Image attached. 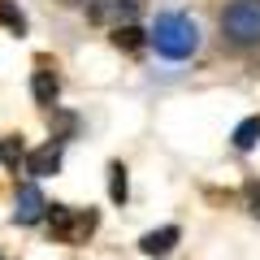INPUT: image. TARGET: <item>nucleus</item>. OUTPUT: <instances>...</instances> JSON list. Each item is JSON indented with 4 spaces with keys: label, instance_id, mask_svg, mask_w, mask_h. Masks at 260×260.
Segmentation results:
<instances>
[{
    "label": "nucleus",
    "instance_id": "nucleus-9",
    "mask_svg": "<svg viewBox=\"0 0 260 260\" xmlns=\"http://www.w3.org/2000/svg\"><path fill=\"white\" fill-rule=\"evenodd\" d=\"M256 143H260V117L239 121V126H234V148H239V152H251Z\"/></svg>",
    "mask_w": 260,
    "mask_h": 260
},
{
    "label": "nucleus",
    "instance_id": "nucleus-10",
    "mask_svg": "<svg viewBox=\"0 0 260 260\" xmlns=\"http://www.w3.org/2000/svg\"><path fill=\"white\" fill-rule=\"evenodd\" d=\"M113 44L126 48V52H135V48L143 44V30L135 26V22H126V26H113Z\"/></svg>",
    "mask_w": 260,
    "mask_h": 260
},
{
    "label": "nucleus",
    "instance_id": "nucleus-5",
    "mask_svg": "<svg viewBox=\"0 0 260 260\" xmlns=\"http://www.w3.org/2000/svg\"><path fill=\"white\" fill-rule=\"evenodd\" d=\"M61 156H65V148H61V139H48L44 148H35V152H26V174L30 178H48V174H56L61 169Z\"/></svg>",
    "mask_w": 260,
    "mask_h": 260
},
{
    "label": "nucleus",
    "instance_id": "nucleus-2",
    "mask_svg": "<svg viewBox=\"0 0 260 260\" xmlns=\"http://www.w3.org/2000/svg\"><path fill=\"white\" fill-rule=\"evenodd\" d=\"M221 30L234 48H260V0H230L221 13Z\"/></svg>",
    "mask_w": 260,
    "mask_h": 260
},
{
    "label": "nucleus",
    "instance_id": "nucleus-13",
    "mask_svg": "<svg viewBox=\"0 0 260 260\" xmlns=\"http://www.w3.org/2000/svg\"><path fill=\"white\" fill-rule=\"evenodd\" d=\"M109 195H113V204H126V169L121 165L109 169Z\"/></svg>",
    "mask_w": 260,
    "mask_h": 260
},
{
    "label": "nucleus",
    "instance_id": "nucleus-7",
    "mask_svg": "<svg viewBox=\"0 0 260 260\" xmlns=\"http://www.w3.org/2000/svg\"><path fill=\"white\" fill-rule=\"evenodd\" d=\"M178 239H182L178 225H160V230H152V234H143V239H139V251H143V256H152V260H165V256H174Z\"/></svg>",
    "mask_w": 260,
    "mask_h": 260
},
{
    "label": "nucleus",
    "instance_id": "nucleus-1",
    "mask_svg": "<svg viewBox=\"0 0 260 260\" xmlns=\"http://www.w3.org/2000/svg\"><path fill=\"white\" fill-rule=\"evenodd\" d=\"M152 44H156V52L169 56V61H186V56H195V48H200V26H195L186 13H160L156 30H152Z\"/></svg>",
    "mask_w": 260,
    "mask_h": 260
},
{
    "label": "nucleus",
    "instance_id": "nucleus-12",
    "mask_svg": "<svg viewBox=\"0 0 260 260\" xmlns=\"http://www.w3.org/2000/svg\"><path fill=\"white\" fill-rule=\"evenodd\" d=\"M0 22H5L13 35H26V18H22V9H13L9 0H0Z\"/></svg>",
    "mask_w": 260,
    "mask_h": 260
},
{
    "label": "nucleus",
    "instance_id": "nucleus-11",
    "mask_svg": "<svg viewBox=\"0 0 260 260\" xmlns=\"http://www.w3.org/2000/svg\"><path fill=\"white\" fill-rule=\"evenodd\" d=\"M0 160H5L9 169H18L22 160H26V148H22V139H13V135H5V139H0Z\"/></svg>",
    "mask_w": 260,
    "mask_h": 260
},
{
    "label": "nucleus",
    "instance_id": "nucleus-14",
    "mask_svg": "<svg viewBox=\"0 0 260 260\" xmlns=\"http://www.w3.org/2000/svg\"><path fill=\"white\" fill-rule=\"evenodd\" d=\"M78 5H83V9H91V5H95V0H78Z\"/></svg>",
    "mask_w": 260,
    "mask_h": 260
},
{
    "label": "nucleus",
    "instance_id": "nucleus-6",
    "mask_svg": "<svg viewBox=\"0 0 260 260\" xmlns=\"http://www.w3.org/2000/svg\"><path fill=\"white\" fill-rule=\"evenodd\" d=\"M44 208H48V200L39 195L35 182L18 186V208H13V221H18V225H35V221H44Z\"/></svg>",
    "mask_w": 260,
    "mask_h": 260
},
{
    "label": "nucleus",
    "instance_id": "nucleus-8",
    "mask_svg": "<svg viewBox=\"0 0 260 260\" xmlns=\"http://www.w3.org/2000/svg\"><path fill=\"white\" fill-rule=\"evenodd\" d=\"M30 95H35L39 104H52L56 95H61V83H56V74H48V70H39V74L30 78Z\"/></svg>",
    "mask_w": 260,
    "mask_h": 260
},
{
    "label": "nucleus",
    "instance_id": "nucleus-4",
    "mask_svg": "<svg viewBox=\"0 0 260 260\" xmlns=\"http://www.w3.org/2000/svg\"><path fill=\"white\" fill-rule=\"evenodd\" d=\"M139 9H143V0H95L87 13L95 22H104V26H126V22H135Z\"/></svg>",
    "mask_w": 260,
    "mask_h": 260
},
{
    "label": "nucleus",
    "instance_id": "nucleus-3",
    "mask_svg": "<svg viewBox=\"0 0 260 260\" xmlns=\"http://www.w3.org/2000/svg\"><path fill=\"white\" fill-rule=\"evenodd\" d=\"M44 217H48V225H52V234L61 243H87L95 234V225H100V217L91 208H65V204H48Z\"/></svg>",
    "mask_w": 260,
    "mask_h": 260
}]
</instances>
